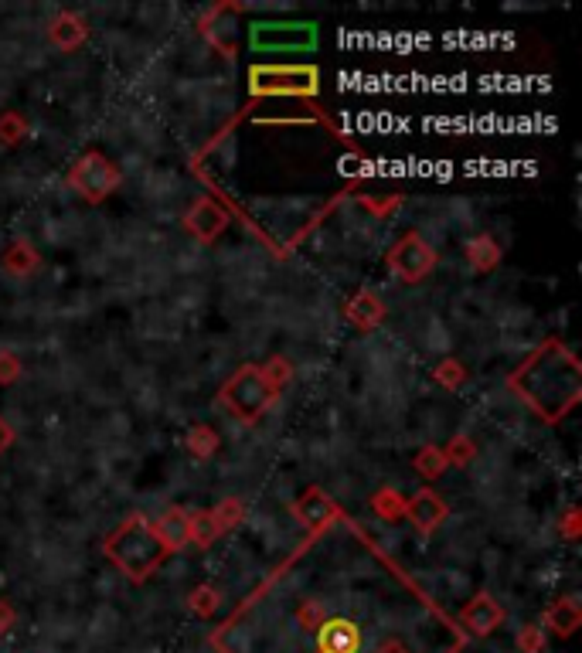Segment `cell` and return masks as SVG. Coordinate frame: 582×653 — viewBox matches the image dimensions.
<instances>
[{
  "instance_id": "8992f818",
  "label": "cell",
  "mask_w": 582,
  "mask_h": 653,
  "mask_svg": "<svg viewBox=\"0 0 582 653\" xmlns=\"http://www.w3.org/2000/svg\"><path fill=\"white\" fill-rule=\"evenodd\" d=\"M552 626L559 630L562 636H569L572 630L579 626V609H576V602L572 599H565L559 609H552Z\"/></svg>"
},
{
  "instance_id": "6da1fadb",
  "label": "cell",
  "mask_w": 582,
  "mask_h": 653,
  "mask_svg": "<svg viewBox=\"0 0 582 653\" xmlns=\"http://www.w3.org/2000/svg\"><path fill=\"white\" fill-rule=\"evenodd\" d=\"M160 551H164V545H160V541L147 528H143V524H130V528H126L113 545L116 562H120L130 575L150 572V568L157 565Z\"/></svg>"
},
{
  "instance_id": "52a82bcc",
  "label": "cell",
  "mask_w": 582,
  "mask_h": 653,
  "mask_svg": "<svg viewBox=\"0 0 582 653\" xmlns=\"http://www.w3.org/2000/svg\"><path fill=\"white\" fill-rule=\"evenodd\" d=\"M518 643H521V650H525V653H535L538 647H542V633H538L535 626H528V630L518 636Z\"/></svg>"
},
{
  "instance_id": "5b68a950",
  "label": "cell",
  "mask_w": 582,
  "mask_h": 653,
  "mask_svg": "<svg viewBox=\"0 0 582 653\" xmlns=\"http://www.w3.org/2000/svg\"><path fill=\"white\" fill-rule=\"evenodd\" d=\"M501 619H504V613L487 596L474 599V606H467V613H463V623H467L477 636H487L494 626H501Z\"/></svg>"
},
{
  "instance_id": "3957f363",
  "label": "cell",
  "mask_w": 582,
  "mask_h": 653,
  "mask_svg": "<svg viewBox=\"0 0 582 653\" xmlns=\"http://www.w3.org/2000/svg\"><path fill=\"white\" fill-rule=\"evenodd\" d=\"M365 650V630L354 619L331 616L317 626L314 653H361Z\"/></svg>"
},
{
  "instance_id": "7a4b0ae2",
  "label": "cell",
  "mask_w": 582,
  "mask_h": 653,
  "mask_svg": "<svg viewBox=\"0 0 582 653\" xmlns=\"http://www.w3.org/2000/svg\"><path fill=\"white\" fill-rule=\"evenodd\" d=\"M314 45V24H256L252 28V48L259 52H307Z\"/></svg>"
},
{
  "instance_id": "277c9868",
  "label": "cell",
  "mask_w": 582,
  "mask_h": 653,
  "mask_svg": "<svg viewBox=\"0 0 582 653\" xmlns=\"http://www.w3.org/2000/svg\"><path fill=\"white\" fill-rule=\"evenodd\" d=\"M290 82H300V86H307V89H314V72H252V89H259V92H280L286 89L290 92L293 86Z\"/></svg>"
},
{
  "instance_id": "9c48e42d",
  "label": "cell",
  "mask_w": 582,
  "mask_h": 653,
  "mask_svg": "<svg viewBox=\"0 0 582 653\" xmlns=\"http://www.w3.org/2000/svg\"><path fill=\"white\" fill-rule=\"evenodd\" d=\"M378 653H409V650H406V647H402V643H385V647H382V650H378Z\"/></svg>"
},
{
  "instance_id": "ba28073f",
  "label": "cell",
  "mask_w": 582,
  "mask_h": 653,
  "mask_svg": "<svg viewBox=\"0 0 582 653\" xmlns=\"http://www.w3.org/2000/svg\"><path fill=\"white\" fill-rule=\"evenodd\" d=\"M11 619H14V616H11V609L0 606V630H7V626H11Z\"/></svg>"
}]
</instances>
